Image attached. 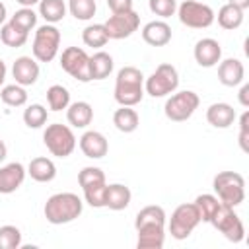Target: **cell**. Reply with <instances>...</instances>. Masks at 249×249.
Here are the masks:
<instances>
[{
  "mask_svg": "<svg viewBox=\"0 0 249 249\" xmlns=\"http://www.w3.org/2000/svg\"><path fill=\"white\" fill-rule=\"evenodd\" d=\"M84 210V202L76 193H54L47 198L43 214L47 222L54 226H62L68 222H74Z\"/></svg>",
  "mask_w": 249,
  "mask_h": 249,
  "instance_id": "obj_1",
  "label": "cell"
},
{
  "mask_svg": "<svg viewBox=\"0 0 249 249\" xmlns=\"http://www.w3.org/2000/svg\"><path fill=\"white\" fill-rule=\"evenodd\" d=\"M144 97V74L136 66H123L115 78V101L134 107Z\"/></svg>",
  "mask_w": 249,
  "mask_h": 249,
  "instance_id": "obj_2",
  "label": "cell"
},
{
  "mask_svg": "<svg viewBox=\"0 0 249 249\" xmlns=\"http://www.w3.org/2000/svg\"><path fill=\"white\" fill-rule=\"evenodd\" d=\"M212 187H214L220 202H224L231 208L239 206L245 200V179L237 171H220L214 177Z\"/></svg>",
  "mask_w": 249,
  "mask_h": 249,
  "instance_id": "obj_3",
  "label": "cell"
},
{
  "mask_svg": "<svg viewBox=\"0 0 249 249\" xmlns=\"http://www.w3.org/2000/svg\"><path fill=\"white\" fill-rule=\"evenodd\" d=\"M179 86V74L173 64H160L144 82V91L152 97H165L173 93Z\"/></svg>",
  "mask_w": 249,
  "mask_h": 249,
  "instance_id": "obj_4",
  "label": "cell"
},
{
  "mask_svg": "<svg viewBox=\"0 0 249 249\" xmlns=\"http://www.w3.org/2000/svg\"><path fill=\"white\" fill-rule=\"evenodd\" d=\"M43 142L47 150L56 158H68L76 148V136L70 126L53 123L43 132Z\"/></svg>",
  "mask_w": 249,
  "mask_h": 249,
  "instance_id": "obj_5",
  "label": "cell"
},
{
  "mask_svg": "<svg viewBox=\"0 0 249 249\" xmlns=\"http://www.w3.org/2000/svg\"><path fill=\"white\" fill-rule=\"evenodd\" d=\"M60 47V31L54 23H45L37 27L33 37V58L37 62H51L58 54Z\"/></svg>",
  "mask_w": 249,
  "mask_h": 249,
  "instance_id": "obj_6",
  "label": "cell"
},
{
  "mask_svg": "<svg viewBox=\"0 0 249 249\" xmlns=\"http://www.w3.org/2000/svg\"><path fill=\"white\" fill-rule=\"evenodd\" d=\"M198 224H200V214L195 202H183L173 210L169 218V233L173 239L181 241V239H187Z\"/></svg>",
  "mask_w": 249,
  "mask_h": 249,
  "instance_id": "obj_7",
  "label": "cell"
},
{
  "mask_svg": "<svg viewBox=\"0 0 249 249\" xmlns=\"http://www.w3.org/2000/svg\"><path fill=\"white\" fill-rule=\"evenodd\" d=\"M177 16L179 21L191 29H204L210 27L216 19L214 10L208 4L196 2V0H185L177 6Z\"/></svg>",
  "mask_w": 249,
  "mask_h": 249,
  "instance_id": "obj_8",
  "label": "cell"
},
{
  "mask_svg": "<svg viewBox=\"0 0 249 249\" xmlns=\"http://www.w3.org/2000/svg\"><path fill=\"white\" fill-rule=\"evenodd\" d=\"M210 224H212L228 241H231V243H239V241H243V237H245V226H243L241 218L233 212L231 206H228V204H224V202L220 204V208H218L216 214L212 216Z\"/></svg>",
  "mask_w": 249,
  "mask_h": 249,
  "instance_id": "obj_9",
  "label": "cell"
},
{
  "mask_svg": "<svg viewBox=\"0 0 249 249\" xmlns=\"http://www.w3.org/2000/svg\"><path fill=\"white\" fill-rule=\"evenodd\" d=\"M198 103H200V99L195 91H191V89L177 91L171 97H167V101L163 105V113L169 121L183 123L193 117V113L198 109Z\"/></svg>",
  "mask_w": 249,
  "mask_h": 249,
  "instance_id": "obj_10",
  "label": "cell"
},
{
  "mask_svg": "<svg viewBox=\"0 0 249 249\" xmlns=\"http://www.w3.org/2000/svg\"><path fill=\"white\" fill-rule=\"evenodd\" d=\"M60 66L66 74L78 82H91L89 76V54L80 47H66L60 54Z\"/></svg>",
  "mask_w": 249,
  "mask_h": 249,
  "instance_id": "obj_11",
  "label": "cell"
},
{
  "mask_svg": "<svg viewBox=\"0 0 249 249\" xmlns=\"http://www.w3.org/2000/svg\"><path fill=\"white\" fill-rule=\"evenodd\" d=\"M103 25H105V29H107L109 39H126V37H130V35L138 29V25H140V16H138L134 10L119 12V14L109 16V19H107Z\"/></svg>",
  "mask_w": 249,
  "mask_h": 249,
  "instance_id": "obj_12",
  "label": "cell"
},
{
  "mask_svg": "<svg viewBox=\"0 0 249 249\" xmlns=\"http://www.w3.org/2000/svg\"><path fill=\"white\" fill-rule=\"evenodd\" d=\"M193 54H195V60H196L198 66L212 68L222 60V47H220V43L216 39L204 37V39L196 41Z\"/></svg>",
  "mask_w": 249,
  "mask_h": 249,
  "instance_id": "obj_13",
  "label": "cell"
},
{
  "mask_svg": "<svg viewBox=\"0 0 249 249\" xmlns=\"http://www.w3.org/2000/svg\"><path fill=\"white\" fill-rule=\"evenodd\" d=\"M25 167L19 161H12L0 167V195L16 193L25 181Z\"/></svg>",
  "mask_w": 249,
  "mask_h": 249,
  "instance_id": "obj_14",
  "label": "cell"
},
{
  "mask_svg": "<svg viewBox=\"0 0 249 249\" xmlns=\"http://www.w3.org/2000/svg\"><path fill=\"white\" fill-rule=\"evenodd\" d=\"M80 150L89 160H101L109 152L107 138L97 130H86L80 138Z\"/></svg>",
  "mask_w": 249,
  "mask_h": 249,
  "instance_id": "obj_15",
  "label": "cell"
},
{
  "mask_svg": "<svg viewBox=\"0 0 249 249\" xmlns=\"http://www.w3.org/2000/svg\"><path fill=\"white\" fill-rule=\"evenodd\" d=\"M12 76L19 86H33L39 78V62L33 56H19L12 66Z\"/></svg>",
  "mask_w": 249,
  "mask_h": 249,
  "instance_id": "obj_16",
  "label": "cell"
},
{
  "mask_svg": "<svg viewBox=\"0 0 249 249\" xmlns=\"http://www.w3.org/2000/svg\"><path fill=\"white\" fill-rule=\"evenodd\" d=\"M245 78V66L239 58H226L220 60L218 64V80L228 86V88H235L243 82Z\"/></svg>",
  "mask_w": 249,
  "mask_h": 249,
  "instance_id": "obj_17",
  "label": "cell"
},
{
  "mask_svg": "<svg viewBox=\"0 0 249 249\" xmlns=\"http://www.w3.org/2000/svg\"><path fill=\"white\" fill-rule=\"evenodd\" d=\"M142 39L152 47H165L171 41V27L163 19L148 21L142 27Z\"/></svg>",
  "mask_w": 249,
  "mask_h": 249,
  "instance_id": "obj_18",
  "label": "cell"
},
{
  "mask_svg": "<svg viewBox=\"0 0 249 249\" xmlns=\"http://www.w3.org/2000/svg\"><path fill=\"white\" fill-rule=\"evenodd\" d=\"M235 109L230 103H212L206 109V121L214 128H228L235 121Z\"/></svg>",
  "mask_w": 249,
  "mask_h": 249,
  "instance_id": "obj_19",
  "label": "cell"
},
{
  "mask_svg": "<svg viewBox=\"0 0 249 249\" xmlns=\"http://www.w3.org/2000/svg\"><path fill=\"white\" fill-rule=\"evenodd\" d=\"M138 231V249H161L165 241V226H142Z\"/></svg>",
  "mask_w": 249,
  "mask_h": 249,
  "instance_id": "obj_20",
  "label": "cell"
},
{
  "mask_svg": "<svg viewBox=\"0 0 249 249\" xmlns=\"http://www.w3.org/2000/svg\"><path fill=\"white\" fill-rule=\"evenodd\" d=\"M130 198H132V193L123 183H113V185H107L105 189V206L109 210H124L130 204Z\"/></svg>",
  "mask_w": 249,
  "mask_h": 249,
  "instance_id": "obj_21",
  "label": "cell"
},
{
  "mask_svg": "<svg viewBox=\"0 0 249 249\" xmlns=\"http://www.w3.org/2000/svg\"><path fill=\"white\" fill-rule=\"evenodd\" d=\"M66 119L74 128H86L93 121V109L88 101H74L66 107Z\"/></svg>",
  "mask_w": 249,
  "mask_h": 249,
  "instance_id": "obj_22",
  "label": "cell"
},
{
  "mask_svg": "<svg viewBox=\"0 0 249 249\" xmlns=\"http://www.w3.org/2000/svg\"><path fill=\"white\" fill-rule=\"evenodd\" d=\"M27 173L37 183H49V181H53L56 177V165L49 158H43V156L41 158H33L29 161V165H27Z\"/></svg>",
  "mask_w": 249,
  "mask_h": 249,
  "instance_id": "obj_23",
  "label": "cell"
},
{
  "mask_svg": "<svg viewBox=\"0 0 249 249\" xmlns=\"http://www.w3.org/2000/svg\"><path fill=\"white\" fill-rule=\"evenodd\" d=\"M113 56L105 51H97L89 56V76L91 80H105L113 72Z\"/></svg>",
  "mask_w": 249,
  "mask_h": 249,
  "instance_id": "obj_24",
  "label": "cell"
},
{
  "mask_svg": "<svg viewBox=\"0 0 249 249\" xmlns=\"http://www.w3.org/2000/svg\"><path fill=\"white\" fill-rule=\"evenodd\" d=\"M113 124L117 126V130L128 134V132H134L140 124V117L138 113L132 109V107H124L121 105V109H117L113 113Z\"/></svg>",
  "mask_w": 249,
  "mask_h": 249,
  "instance_id": "obj_25",
  "label": "cell"
},
{
  "mask_svg": "<svg viewBox=\"0 0 249 249\" xmlns=\"http://www.w3.org/2000/svg\"><path fill=\"white\" fill-rule=\"evenodd\" d=\"M142 226H165V210L158 204L144 206L134 220V228H142Z\"/></svg>",
  "mask_w": 249,
  "mask_h": 249,
  "instance_id": "obj_26",
  "label": "cell"
},
{
  "mask_svg": "<svg viewBox=\"0 0 249 249\" xmlns=\"http://www.w3.org/2000/svg\"><path fill=\"white\" fill-rule=\"evenodd\" d=\"M241 23H243V10H239L237 6H233V4H224V6L218 10V25H220L222 29L233 31V29H237Z\"/></svg>",
  "mask_w": 249,
  "mask_h": 249,
  "instance_id": "obj_27",
  "label": "cell"
},
{
  "mask_svg": "<svg viewBox=\"0 0 249 249\" xmlns=\"http://www.w3.org/2000/svg\"><path fill=\"white\" fill-rule=\"evenodd\" d=\"M39 16L47 23H58L66 16V4L64 0H41L39 2Z\"/></svg>",
  "mask_w": 249,
  "mask_h": 249,
  "instance_id": "obj_28",
  "label": "cell"
},
{
  "mask_svg": "<svg viewBox=\"0 0 249 249\" xmlns=\"http://www.w3.org/2000/svg\"><path fill=\"white\" fill-rule=\"evenodd\" d=\"M82 41L86 47H91V49H101L107 45L109 41V35H107V29L103 23H91L88 27H84L82 31Z\"/></svg>",
  "mask_w": 249,
  "mask_h": 249,
  "instance_id": "obj_29",
  "label": "cell"
},
{
  "mask_svg": "<svg viewBox=\"0 0 249 249\" xmlns=\"http://www.w3.org/2000/svg\"><path fill=\"white\" fill-rule=\"evenodd\" d=\"M27 35H29L27 31L19 29V27L14 25L12 21L4 23L2 29H0V41H2L6 47H14V49L23 47V45L27 43Z\"/></svg>",
  "mask_w": 249,
  "mask_h": 249,
  "instance_id": "obj_30",
  "label": "cell"
},
{
  "mask_svg": "<svg viewBox=\"0 0 249 249\" xmlns=\"http://www.w3.org/2000/svg\"><path fill=\"white\" fill-rule=\"evenodd\" d=\"M47 103L51 111H62L70 105V91L64 86L54 84L47 89Z\"/></svg>",
  "mask_w": 249,
  "mask_h": 249,
  "instance_id": "obj_31",
  "label": "cell"
},
{
  "mask_svg": "<svg viewBox=\"0 0 249 249\" xmlns=\"http://www.w3.org/2000/svg\"><path fill=\"white\" fill-rule=\"evenodd\" d=\"M0 99L10 107H21L27 103V91L19 84H10L0 89Z\"/></svg>",
  "mask_w": 249,
  "mask_h": 249,
  "instance_id": "obj_32",
  "label": "cell"
},
{
  "mask_svg": "<svg viewBox=\"0 0 249 249\" xmlns=\"http://www.w3.org/2000/svg\"><path fill=\"white\" fill-rule=\"evenodd\" d=\"M220 198L214 196V195H198L195 198V206L198 208V214H200V222H208L212 220V216L216 214V210L220 208Z\"/></svg>",
  "mask_w": 249,
  "mask_h": 249,
  "instance_id": "obj_33",
  "label": "cell"
},
{
  "mask_svg": "<svg viewBox=\"0 0 249 249\" xmlns=\"http://www.w3.org/2000/svg\"><path fill=\"white\" fill-rule=\"evenodd\" d=\"M47 119H49V111L41 103H31L23 111V123L29 128H41L47 123Z\"/></svg>",
  "mask_w": 249,
  "mask_h": 249,
  "instance_id": "obj_34",
  "label": "cell"
},
{
  "mask_svg": "<svg viewBox=\"0 0 249 249\" xmlns=\"http://www.w3.org/2000/svg\"><path fill=\"white\" fill-rule=\"evenodd\" d=\"M68 10L70 14L80 19V21H88L95 16V0H68Z\"/></svg>",
  "mask_w": 249,
  "mask_h": 249,
  "instance_id": "obj_35",
  "label": "cell"
},
{
  "mask_svg": "<svg viewBox=\"0 0 249 249\" xmlns=\"http://www.w3.org/2000/svg\"><path fill=\"white\" fill-rule=\"evenodd\" d=\"M78 183L84 189H89V187H97V185H105V173L99 169V167H93V165H88L84 167L80 173H78Z\"/></svg>",
  "mask_w": 249,
  "mask_h": 249,
  "instance_id": "obj_36",
  "label": "cell"
},
{
  "mask_svg": "<svg viewBox=\"0 0 249 249\" xmlns=\"http://www.w3.org/2000/svg\"><path fill=\"white\" fill-rule=\"evenodd\" d=\"M21 247V231L19 228L6 224L0 226V249H18Z\"/></svg>",
  "mask_w": 249,
  "mask_h": 249,
  "instance_id": "obj_37",
  "label": "cell"
},
{
  "mask_svg": "<svg viewBox=\"0 0 249 249\" xmlns=\"http://www.w3.org/2000/svg\"><path fill=\"white\" fill-rule=\"evenodd\" d=\"M10 21L14 23V25H18L19 29H23V31H31L35 25H37V14L33 12V8H19L12 18H10Z\"/></svg>",
  "mask_w": 249,
  "mask_h": 249,
  "instance_id": "obj_38",
  "label": "cell"
},
{
  "mask_svg": "<svg viewBox=\"0 0 249 249\" xmlns=\"http://www.w3.org/2000/svg\"><path fill=\"white\" fill-rule=\"evenodd\" d=\"M150 12L160 18H171L177 12V0H148Z\"/></svg>",
  "mask_w": 249,
  "mask_h": 249,
  "instance_id": "obj_39",
  "label": "cell"
},
{
  "mask_svg": "<svg viewBox=\"0 0 249 249\" xmlns=\"http://www.w3.org/2000/svg\"><path fill=\"white\" fill-rule=\"evenodd\" d=\"M105 189H107V183H105V185H97V187L84 189V198H86V202H88L91 208H103V206H105Z\"/></svg>",
  "mask_w": 249,
  "mask_h": 249,
  "instance_id": "obj_40",
  "label": "cell"
},
{
  "mask_svg": "<svg viewBox=\"0 0 249 249\" xmlns=\"http://www.w3.org/2000/svg\"><path fill=\"white\" fill-rule=\"evenodd\" d=\"M107 6L113 14L128 12V10H132V0H107Z\"/></svg>",
  "mask_w": 249,
  "mask_h": 249,
  "instance_id": "obj_41",
  "label": "cell"
},
{
  "mask_svg": "<svg viewBox=\"0 0 249 249\" xmlns=\"http://www.w3.org/2000/svg\"><path fill=\"white\" fill-rule=\"evenodd\" d=\"M237 97H239V103H241L243 107H249V84H243V86H241Z\"/></svg>",
  "mask_w": 249,
  "mask_h": 249,
  "instance_id": "obj_42",
  "label": "cell"
},
{
  "mask_svg": "<svg viewBox=\"0 0 249 249\" xmlns=\"http://www.w3.org/2000/svg\"><path fill=\"white\" fill-rule=\"evenodd\" d=\"M228 4H233V6H237L239 10H247L249 8V0H228Z\"/></svg>",
  "mask_w": 249,
  "mask_h": 249,
  "instance_id": "obj_43",
  "label": "cell"
},
{
  "mask_svg": "<svg viewBox=\"0 0 249 249\" xmlns=\"http://www.w3.org/2000/svg\"><path fill=\"white\" fill-rule=\"evenodd\" d=\"M16 2H18L21 8H33V6H35V4H39L41 0H16Z\"/></svg>",
  "mask_w": 249,
  "mask_h": 249,
  "instance_id": "obj_44",
  "label": "cell"
},
{
  "mask_svg": "<svg viewBox=\"0 0 249 249\" xmlns=\"http://www.w3.org/2000/svg\"><path fill=\"white\" fill-rule=\"evenodd\" d=\"M6 72H8V68H6V62L0 58V88H2L4 80H6Z\"/></svg>",
  "mask_w": 249,
  "mask_h": 249,
  "instance_id": "obj_45",
  "label": "cell"
},
{
  "mask_svg": "<svg viewBox=\"0 0 249 249\" xmlns=\"http://www.w3.org/2000/svg\"><path fill=\"white\" fill-rule=\"evenodd\" d=\"M6 18H8V10H6V6L0 2V25H4Z\"/></svg>",
  "mask_w": 249,
  "mask_h": 249,
  "instance_id": "obj_46",
  "label": "cell"
},
{
  "mask_svg": "<svg viewBox=\"0 0 249 249\" xmlns=\"http://www.w3.org/2000/svg\"><path fill=\"white\" fill-rule=\"evenodd\" d=\"M6 156H8V148H6V144L0 140V163L6 160Z\"/></svg>",
  "mask_w": 249,
  "mask_h": 249,
  "instance_id": "obj_47",
  "label": "cell"
}]
</instances>
